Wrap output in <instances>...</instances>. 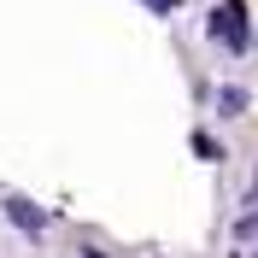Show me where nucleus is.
I'll return each mask as SVG.
<instances>
[{"label": "nucleus", "instance_id": "nucleus-1", "mask_svg": "<svg viewBox=\"0 0 258 258\" xmlns=\"http://www.w3.org/2000/svg\"><path fill=\"white\" fill-rule=\"evenodd\" d=\"M6 217L18 223V235H30V241H41V223H47V217H41V211H35L30 200H18V194H12V200H6Z\"/></svg>", "mask_w": 258, "mask_h": 258}]
</instances>
